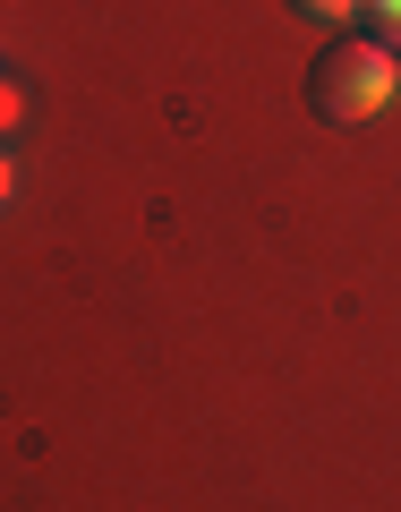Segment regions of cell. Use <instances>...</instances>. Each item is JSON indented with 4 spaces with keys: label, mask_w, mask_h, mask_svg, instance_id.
I'll list each match as a JSON object with an SVG mask.
<instances>
[{
    "label": "cell",
    "mask_w": 401,
    "mask_h": 512,
    "mask_svg": "<svg viewBox=\"0 0 401 512\" xmlns=\"http://www.w3.org/2000/svg\"><path fill=\"white\" fill-rule=\"evenodd\" d=\"M308 103H316V120H333V128H367V120H384V111L401 103V52L342 35L325 60H316Z\"/></svg>",
    "instance_id": "6da1fadb"
},
{
    "label": "cell",
    "mask_w": 401,
    "mask_h": 512,
    "mask_svg": "<svg viewBox=\"0 0 401 512\" xmlns=\"http://www.w3.org/2000/svg\"><path fill=\"white\" fill-rule=\"evenodd\" d=\"M291 9H299V18H316V26H350L367 0H291Z\"/></svg>",
    "instance_id": "7a4b0ae2"
},
{
    "label": "cell",
    "mask_w": 401,
    "mask_h": 512,
    "mask_svg": "<svg viewBox=\"0 0 401 512\" xmlns=\"http://www.w3.org/2000/svg\"><path fill=\"white\" fill-rule=\"evenodd\" d=\"M367 18H376V43L401 52V0H367Z\"/></svg>",
    "instance_id": "3957f363"
},
{
    "label": "cell",
    "mask_w": 401,
    "mask_h": 512,
    "mask_svg": "<svg viewBox=\"0 0 401 512\" xmlns=\"http://www.w3.org/2000/svg\"><path fill=\"white\" fill-rule=\"evenodd\" d=\"M18 128H26V94L0 77V137H18Z\"/></svg>",
    "instance_id": "277c9868"
},
{
    "label": "cell",
    "mask_w": 401,
    "mask_h": 512,
    "mask_svg": "<svg viewBox=\"0 0 401 512\" xmlns=\"http://www.w3.org/2000/svg\"><path fill=\"white\" fill-rule=\"evenodd\" d=\"M9 197H18V171H9V154H0V205H9Z\"/></svg>",
    "instance_id": "5b68a950"
}]
</instances>
